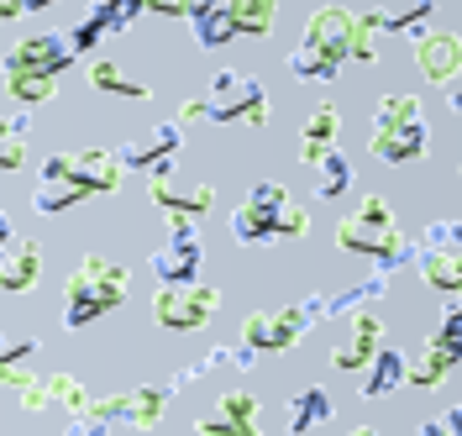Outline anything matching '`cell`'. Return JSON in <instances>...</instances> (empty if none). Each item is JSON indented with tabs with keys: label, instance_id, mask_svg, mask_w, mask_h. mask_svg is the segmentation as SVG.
I'll return each instance as SVG.
<instances>
[{
	"label": "cell",
	"instance_id": "cell-1",
	"mask_svg": "<svg viewBox=\"0 0 462 436\" xmlns=\"http://www.w3.org/2000/svg\"><path fill=\"white\" fill-rule=\"evenodd\" d=\"M126 174L121 153L116 147H89V153H48L42 169H37V190H32V210L37 216H58V210H74V205L95 200V195H111Z\"/></svg>",
	"mask_w": 462,
	"mask_h": 436
},
{
	"label": "cell",
	"instance_id": "cell-2",
	"mask_svg": "<svg viewBox=\"0 0 462 436\" xmlns=\"http://www.w3.org/2000/svg\"><path fill=\"white\" fill-rule=\"evenodd\" d=\"M337 247H342V253H357V258H374L378 274H394L404 263L420 268V247H415L410 237H400L394 210H389L383 195H363L357 210L337 221Z\"/></svg>",
	"mask_w": 462,
	"mask_h": 436
},
{
	"label": "cell",
	"instance_id": "cell-3",
	"mask_svg": "<svg viewBox=\"0 0 462 436\" xmlns=\"http://www.w3.org/2000/svg\"><path fill=\"white\" fill-rule=\"evenodd\" d=\"M126 290H132V274L121 263L100 258V253H85V258L74 263V274L63 279V316L58 320L69 331H85L100 316H111L116 305L126 300Z\"/></svg>",
	"mask_w": 462,
	"mask_h": 436
},
{
	"label": "cell",
	"instance_id": "cell-4",
	"mask_svg": "<svg viewBox=\"0 0 462 436\" xmlns=\"http://www.w3.org/2000/svg\"><path fill=\"white\" fill-rule=\"evenodd\" d=\"M368 153L383 163H415L431 153V126L420 116L415 95H383L374 106V132H368Z\"/></svg>",
	"mask_w": 462,
	"mask_h": 436
},
{
	"label": "cell",
	"instance_id": "cell-5",
	"mask_svg": "<svg viewBox=\"0 0 462 436\" xmlns=\"http://www.w3.org/2000/svg\"><path fill=\"white\" fill-rule=\"evenodd\" d=\"M326 311H320V294H305L294 305H279V311H253L242 320V342L253 352H289L310 326H320Z\"/></svg>",
	"mask_w": 462,
	"mask_h": 436
},
{
	"label": "cell",
	"instance_id": "cell-6",
	"mask_svg": "<svg viewBox=\"0 0 462 436\" xmlns=\"http://www.w3.org/2000/svg\"><path fill=\"white\" fill-rule=\"evenodd\" d=\"M205 121H221V126H268V95H263L258 74H242V69H216L210 95H205Z\"/></svg>",
	"mask_w": 462,
	"mask_h": 436
},
{
	"label": "cell",
	"instance_id": "cell-7",
	"mask_svg": "<svg viewBox=\"0 0 462 436\" xmlns=\"http://www.w3.org/2000/svg\"><path fill=\"white\" fill-rule=\"evenodd\" d=\"M289 205L294 200H289L284 184H258L247 200L231 210V237H236L242 247H258V242H268V237H279Z\"/></svg>",
	"mask_w": 462,
	"mask_h": 436
},
{
	"label": "cell",
	"instance_id": "cell-8",
	"mask_svg": "<svg viewBox=\"0 0 462 436\" xmlns=\"http://www.w3.org/2000/svg\"><path fill=\"white\" fill-rule=\"evenodd\" d=\"M457 363H462V305L452 300V305L441 311V320H436V331H431V342H426V352L415 357L410 384H415V389H436V384L452 374Z\"/></svg>",
	"mask_w": 462,
	"mask_h": 436
},
{
	"label": "cell",
	"instance_id": "cell-9",
	"mask_svg": "<svg viewBox=\"0 0 462 436\" xmlns=\"http://www.w3.org/2000/svg\"><path fill=\"white\" fill-rule=\"evenodd\" d=\"M200 232H195V221H169V242L152 253V274H158V290H184V284H195L200 279Z\"/></svg>",
	"mask_w": 462,
	"mask_h": 436
},
{
	"label": "cell",
	"instance_id": "cell-10",
	"mask_svg": "<svg viewBox=\"0 0 462 436\" xmlns=\"http://www.w3.org/2000/svg\"><path fill=\"white\" fill-rule=\"evenodd\" d=\"M221 311V290L216 284H184V290H158L152 294V320L163 331H195Z\"/></svg>",
	"mask_w": 462,
	"mask_h": 436
},
{
	"label": "cell",
	"instance_id": "cell-11",
	"mask_svg": "<svg viewBox=\"0 0 462 436\" xmlns=\"http://www.w3.org/2000/svg\"><path fill=\"white\" fill-rule=\"evenodd\" d=\"M79 59L69 32H37V37H22L11 53H5V74H42V79H58L69 63Z\"/></svg>",
	"mask_w": 462,
	"mask_h": 436
},
{
	"label": "cell",
	"instance_id": "cell-12",
	"mask_svg": "<svg viewBox=\"0 0 462 436\" xmlns=\"http://www.w3.org/2000/svg\"><path fill=\"white\" fill-rule=\"evenodd\" d=\"M352 37H357V11H346V5H320L305 22V48L337 69L352 59Z\"/></svg>",
	"mask_w": 462,
	"mask_h": 436
},
{
	"label": "cell",
	"instance_id": "cell-13",
	"mask_svg": "<svg viewBox=\"0 0 462 436\" xmlns=\"http://www.w3.org/2000/svg\"><path fill=\"white\" fill-rule=\"evenodd\" d=\"M37 274H42V242L37 237H16L11 221H0V294L32 290Z\"/></svg>",
	"mask_w": 462,
	"mask_h": 436
},
{
	"label": "cell",
	"instance_id": "cell-14",
	"mask_svg": "<svg viewBox=\"0 0 462 436\" xmlns=\"http://www.w3.org/2000/svg\"><path fill=\"white\" fill-rule=\"evenodd\" d=\"M179 147H184V132H179V121H163V126H152L143 137H132V143H121V163L126 169H143L147 179L158 174H173V158H179Z\"/></svg>",
	"mask_w": 462,
	"mask_h": 436
},
{
	"label": "cell",
	"instance_id": "cell-15",
	"mask_svg": "<svg viewBox=\"0 0 462 436\" xmlns=\"http://www.w3.org/2000/svg\"><path fill=\"white\" fill-rule=\"evenodd\" d=\"M189 378H200V374H195V363H189V368H179L169 384H137V389H126V415H121V421H126L132 431H152V426L163 421V410L173 405L179 384H189Z\"/></svg>",
	"mask_w": 462,
	"mask_h": 436
},
{
	"label": "cell",
	"instance_id": "cell-16",
	"mask_svg": "<svg viewBox=\"0 0 462 436\" xmlns=\"http://www.w3.org/2000/svg\"><path fill=\"white\" fill-rule=\"evenodd\" d=\"M415 69L441 89L457 85L462 79V37L457 32H426V37H415Z\"/></svg>",
	"mask_w": 462,
	"mask_h": 436
},
{
	"label": "cell",
	"instance_id": "cell-17",
	"mask_svg": "<svg viewBox=\"0 0 462 436\" xmlns=\"http://www.w3.org/2000/svg\"><path fill=\"white\" fill-rule=\"evenodd\" d=\"M147 200L158 205L169 221H200V216H210V205H216V190L210 184L179 190L173 174H158V179H147Z\"/></svg>",
	"mask_w": 462,
	"mask_h": 436
},
{
	"label": "cell",
	"instance_id": "cell-18",
	"mask_svg": "<svg viewBox=\"0 0 462 436\" xmlns=\"http://www.w3.org/2000/svg\"><path fill=\"white\" fill-rule=\"evenodd\" d=\"M337 132H342V111L331 106V100H320L316 111H310V121H305V143H300V163H310V169H320L331 153H337Z\"/></svg>",
	"mask_w": 462,
	"mask_h": 436
},
{
	"label": "cell",
	"instance_id": "cell-19",
	"mask_svg": "<svg viewBox=\"0 0 462 436\" xmlns=\"http://www.w3.org/2000/svg\"><path fill=\"white\" fill-rule=\"evenodd\" d=\"M189 27H195L200 48H226V42L242 37L236 16H231V0H200V5H189Z\"/></svg>",
	"mask_w": 462,
	"mask_h": 436
},
{
	"label": "cell",
	"instance_id": "cell-20",
	"mask_svg": "<svg viewBox=\"0 0 462 436\" xmlns=\"http://www.w3.org/2000/svg\"><path fill=\"white\" fill-rule=\"evenodd\" d=\"M378 337H383V320L374 316V311H357V320H352V342H346L342 352H337V368L342 374H368L378 357Z\"/></svg>",
	"mask_w": 462,
	"mask_h": 436
},
{
	"label": "cell",
	"instance_id": "cell-21",
	"mask_svg": "<svg viewBox=\"0 0 462 436\" xmlns=\"http://www.w3.org/2000/svg\"><path fill=\"white\" fill-rule=\"evenodd\" d=\"M331 415H337L331 394H326L320 384H310V389L289 394V405H284V426H289V436H305V431H316V426H326Z\"/></svg>",
	"mask_w": 462,
	"mask_h": 436
},
{
	"label": "cell",
	"instance_id": "cell-22",
	"mask_svg": "<svg viewBox=\"0 0 462 436\" xmlns=\"http://www.w3.org/2000/svg\"><path fill=\"white\" fill-rule=\"evenodd\" d=\"M410 384V363H404V352L394 348H378L374 368H368V378H363V400H383V394H394V389H404Z\"/></svg>",
	"mask_w": 462,
	"mask_h": 436
},
{
	"label": "cell",
	"instance_id": "cell-23",
	"mask_svg": "<svg viewBox=\"0 0 462 436\" xmlns=\"http://www.w3.org/2000/svg\"><path fill=\"white\" fill-rule=\"evenodd\" d=\"M42 389H48V410H69L74 421H85L89 410H95V400H89V389L79 384L74 374H48L42 378Z\"/></svg>",
	"mask_w": 462,
	"mask_h": 436
},
{
	"label": "cell",
	"instance_id": "cell-24",
	"mask_svg": "<svg viewBox=\"0 0 462 436\" xmlns=\"http://www.w3.org/2000/svg\"><path fill=\"white\" fill-rule=\"evenodd\" d=\"M420 279H426L436 294H452V300H457L462 294V258L457 253H426V258H420Z\"/></svg>",
	"mask_w": 462,
	"mask_h": 436
},
{
	"label": "cell",
	"instance_id": "cell-25",
	"mask_svg": "<svg viewBox=\"0 0 462 436\" xmlns=\"http://www.w3.org/2000/svg\"><path fill=\"white\" fill-rule=\"evenodd\" d=\"M89 85L100 89V95H126V100H152V89H147V85H137V79H126V74H121V63H111V59H95V63H89Z\"/></svg>",
	"mask_w": 462,
	"mask_h": 436
},
{
	"label": "cell",
	"instance_id": "cell-26",
	"mask_svg": "<svg viewBox=\"0 0 462 436\" xmlns=\"http://www.w3.org/2000/svg\"><path fill=\"white\" fill-rule=\"evenodd\" d=\"M346 190H352V163H346V153L337 147V153L316 169V195L320 200H337V195H346Z\"/></svg>",
	"mask_w": 462,
	"mask_h": 436
},
{
	"label": "cell",
	"instance_id": "cell-27",
	"mask_svg": "<svg viewBox=\"0 0 462 436\" xmlns=\"http://www.w3.org/2000/svg\"><path fill=\"white\" fill-rule=\"evenodd\" d=\"M231 16L242 37H268L273 32V0H231Z\"/></svg>",
	"mask_w": 462,
	"mask_h": 436
},
{
	"label": "cell",
	"instance_id": "cell-28",
	"mask_svg": "<svg viewBox=\"0 0 462 436\" xmlns=\"http://www.w3.org/2000/svg\"><path fill=\"white\" fill-rule=\"evenodd\" d=\"M5 95L16 106H42L58 95V79H42V74H5Z\"/></svg>",
	"mask_w": 462,
	"mask_h": 436
},
{
	"label": "cell",
	"instance_id": "cell-29",
	"mask_svg": "<svg viewBox=\"0 0 462 436\" xmlns=\"http://www.w3.org/2000/svg\"><path fill=\"white\" fill-rule=\"evenodd\" d=\"M22 137H27V121L11 111V116H5V132H0V169H5V174H16V169L27 163V143H22Z\"/></svg>",
	"mask_w": 462,
	"mask_h": 436
},
{
	"label": "cell",
	"instance_id": "cell-30",
	"mask_svg": "<svg viewBox=\"0 0 462 436\" xmlns=\"http://www.w3.org/2000/svg\"><path fill=\"white\" fill-rule=\"evenodd\" d=\"M216 415L231 421V426H258V394H253V389H226L221 405H216Z\"/></svg>",
	"mask_w": 462,
	"mask_h": 436
},
{
	"label": "cell",
	"instance_id": "cell-31",
	"mask_svg": "<svg viewBox=\"0 0 462 436\" xmlns=\"http://www.w3.org/2000/svg\"><path fill=\"white\" fill-rule=\"evenodd\" d=\"M89 11L100 16V27L106 32H126L147 11V0H100V5H89Z\"/></svg>",
	"mask_w": 462,
	"mask_h": 436
},
{
	"label": "cell",
	"instance_id": "cell-32",
	"mask_svg": "<svg viewBox=\"0 0 462 436\" xmlns=\"http://www.w3.org/2000/svg\"><path fill=\"white\" fill-rule=\"evenodd\" d=\"M284 63H289V74H300V79H320V85H331V79L342 74L337 63H326V59H320V53H310L305 42H300V48H294V53H289Z\"/></svg>",
	"mask_w": 462,
	"mask_h": 436
},
{
	"label": "cell",
	"instance_id": "cell-33",
	"mask_svg": "<svg viewBox=\"0 0 462 436\" xmlns=\"http://www.w3.org/2000/svg\"><path fill=\"white\" fill-rule=\"evenodd\" d=\"M100 37H106V27H100V16H95V11H89L85 22H74V27H69V42H74V53H89Z\"/></svg>",
	"mask_w": 462,
	"mask_h": 436
},
{
	"label": "cell",
	"instance_id": "cell-34",
	"mask_svg": "<svg viewBox=\"0 0 462 436\" xmlns=\"http://www.w3.org/2000/svg\"><path fill=\"white\" fill-rule=\"evenodd\" d=\"M420 436H462V405L441 410V415H431L426 426H420Z\"/></svg>",
	"mask_w": 462,
	"mask_h": 436
},
{
	"label": "cell",
	"instance_id": "cell-35",
	"mask_svg": "<svg viewBox=\"0 0 462 436\" xmlns=\"http://www.w3.org/2000/svg\"><path fill=\"white\" fill-rule=\"evenodd\" d=\"M195 431H200V436H263L258 426H231V421H221V415H210V421H195Z\"/></svg>",
	"mask_w": 462,
	"mask_h": 436
},
{
	"label": "cell",
	"instance_id": "cell-36",
	"mask_svg": "<svg viewBox=\"0 0 462 436\" xmlns=\"http://www.w3.org/2000/svg\"><path fill=\"white\" fill-rule=\"evenodd\" d=\"M37 348H42L37 337H27V342H11V348L0 352V374H16V368H22V357H32Z\"/></svg>",
	"mask_w": 462,
	"mask_h": 436
},
{
	"label": "cell",
	"instance_id": "cell-37",
	"mask_svg": "<svg viewBox=\"0 0 462 436\" xmlns=\"http://www.w3.org/2000/svg\"><path fill=\"white\" fill-rule=\"evenodd\" d=\"M205 116V100H184L179 106V121H200Z\"/></svg>",
	"mask_w": 462,
	"mask_h": 436
},
{
	"label": "cell",
	"instance_id": "cell-38",
	"mask_svg": "<svg viewBox=\"0 0 462 436\" xmlns=\"http://www.w3.org/2000/svg\"><path fill=\"white\" fill-rule=\"evenodd\" d=\"M441 95H447V106H452V111H457V116H462V79H457V85H447V89H441Z\"/></svg>",
	"mask_w": 462,
	"mask_h": 436
},
{
	"label": "cell",
	"instance_id": "cell-39",
	"mask_svg": "<svg viewBox=\"0 0 462 436\" xmlns=\"http://www.w3.org/2000/svg\"><path fill=\"white\" fill-rule=\"evenodd\" d=\"M346 436H378L374 426H357V431H346Z\"/></svg>",
	"mask_w": 462,
	"mask_h": 436
},
{
	"label": "cell",
	"instance_id": "cell-40",
	"mask_svg": "<svg viewBox=\"0 0 462 436\" xmlns=\"http://www.w3.org/2000/svg\"><path fill=\"white\" fill-rule=\"evenodd\" d=\"M63 436H69V431H63Z\"/></svg>",
	"mask_w": 462,
	"mask_h": 436
}]
</instances>
